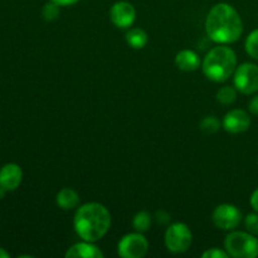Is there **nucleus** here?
Returning a JSON list of instances; mask_svg holds the SVG:
<instances>
[{"label":"nucleus","mask_w":258,"mask_h":258,"mask_svg":"<svg viewBox=\"0 0 258 258\" xmlns=\"http://www.w3.org/2000/svg\"><path fill=\"white\" fill-rule=\"evenodd\" d=\"M117 251L118 254L123 258H143L149 251L148 239L140 232L128 233L118 242Z\"/></svg>","instance_id":"7"},{"label":"nucleus","mask_w":258,"mask_h":258,"mask_svg":"<svg viewBox=\"0 0 258 258\" xmlns=\"http://www.w3.org/2000/svg\"><path fill=\"white\" fill-rule=\"evenodd\" d=\"M237 100V91L236 88L231 86H226L218 90L217 92V101L221 102L222 105H232Z\"/></svg>","instance_id":"17"},{"label":"nucleus","mask_w":258,"mask_h":258,"mask_svg":"<svg viewBox=\"0 0 258 258\" xmlns=\"http://www.w3.org/2000/svg\"><path fill=\"white\" fill-rule=\"evenodd\" d=\"M67 258H103V252L93 242L83 241L73 244L64 254Z\"/></svg>","instance_id":"12"},{"label":"nucleus","mask_w":258,"mask_h":258,"mask_svg":"<svg viewBox=\"0 0 258 258\" xmlns=\"http://www.w3.org/2000/svg\"><path fill=\"white\" fill-rule=\"evenodd\" d=\"M126 42L134 49H141L148 44V34L141 28H131L126 33Z\"/></svg>","instance_id":"15"},{"label":"nucleus","mask_w":258,"mask_h":258,"mask_svg":"<svg viewBox=\"0 0 258 258\" xmlns=\"http://www.w3.org/2000/svg\"><path fill=\"white\" fill-rule=\"evenodd\" d=\"M206 30L208 37L219 44L234 43L243 33L241 15L232 5L219 3L214 5L206 19Z\"/></svg>","instance_id":"1"},{"label":"nucleus","mask_w":258,"mask_h":258,"mask_svg":"<svg viewBox=\"0 0 258 258\" xmlns=\"http://www.w3.org/2000/svg\"><path fill=\"white\" fill-rule=\"evenodd\" d=\"M133 226L134 228L138 232H140V233L149 231V228H150L151 226V216L145 211L139 212V213H136L135 217H134Z\"/></svg>","instance_id":"16"},{"label":"nucleus","mask_w":258,"mask_h":258,"mask_svg":"<svg viewBox=\"0 0 258 258\" xmlns=\"http://www.w3.org/2000/svg\"><path fill=\"white\" fill-rule=\"evenodd\" d=\"M57 206L63 211H71V209L76 208L80 203V197H78L77 191L73 190L71 188H63L62 190L58 191L57 198Z\"/></svg>","instance_id":"14"},{"label":"nucleus","mask_w":258,"mask_h":258,"mask_svg":"<svg viewBox=\"0 0 258 258\" xmlns=\"http://www.w3.org/2000/svg\"><path fill=\"white\" fill-rule=\"evenodd\" d=\"M249 203H251L252 209L258 213V189H256V190L252 193L251 198H249Z\"/></svg>","instance_id":"24"},{"label":"nucleus","mask_w":258,"mask_h":258,"mask_svg":"<svg viewBox=\"0 0 258 258\" xmlns=\"http://www.w3.org/2000/svg\"><path fill=\"white\" fill-rule=\"evenodd\" d=\"M244 226H246L247 232L258 236V213H251L244 219Z\"/></svg>","instance_id":"21"},{"label":"nucleus","mask_w":258,"mask_h":258,"mask_svg":"<svg viewBox=\"0 0 258 258\" xmlns=\"http://www.w3.org/2000/svg\"><path fill=\"white\" fill-rule=\"evenodd\" d=\"M5 194H7V190H5V189H3L2 186H0V199L4 198Z\"/></svg>","instance_id":"27"},{"label":"nucleus","mask_w":258,"mask_h":258,"mask_svg":"<svg viewBox=\"0 0 258 258\" xmlns=\"http://www.w3.org/2000/svg\"><path fill=\"white\" fill-rule=\"evenodd\" d=\"M176 67L184 72H191L198 70L201 66V58L194 50L183 49L176 54L175 57Z\"/></svg>","instance_id":"13"},{"label":"nucleus","mask_w":258,"mask_h":258,"mask_svg":"<svg viewBox=\"0 0 258 258\" xmlns=\"http://www.w3.org/2000/svg\"><path fill=\"white\" fill-rule=\"evenodd\" d=\"M203 258H228L229 254L227 251H223V249L219 248H212L207 249L203 254H202Z\"/></svg>","instance_id":"22"},{"label":"nucleus","mask_w":258,"mask_h":258,"mask_svg":"<svg viewBox=\"0 0 258 258\" xmlns=\"http://www.w3.org/2000/svg\"><path fill=\"white\" fill-rule=\"evenodd\" d=\"M221 127V122L216 116H207L202 120L201 128L206 134H214L219 130Z\"/></svg>","instance_id":"20"},{"label":"nucleus","mask_w":258,"mask_h":258,"mask_svg":"<svg viewBox=\"0 0 258 258\" xmlns=\"http://www.w3.org/2000/svg\"><path fill=\"white\" fill-rule=\"evenodd\" d=\"M50 2L55 3V4H58L59 7H70V5H73L76 4V3H78L80 0H50Z\"/></svg>","instance_id":"25"},{"label":"nucleus","mask_w":258,"mask_h":258,"mask_svg":"<svg viewBox=\"0 0 258 258\" xmlns=\"http://www.w3.org/2000/svg\"><path fill=\"white\" fill-rule=\"evenodd\" d=\"M223 125L224 130L229 134H241L244 133L251 126V117H249L248 112L244 110H231L227 112V115L223 118Z\"/></svg>","instance_id":"10"},{"label":"nucleus","mask_w":258,"mask_h":258,"mask_svg":"<svg viewBox=\"0 0 258 258\" xmlns=\"http://www.w3.org/2000/svg\"><path fill=\"white\" fill-rule=\"evenodd\" d=\"M244 48L249 57L258 60V29L249 33L244 43Z\"/></svg>","instance_id":"18"},{"label":"nucleus","mask_w":258,"mask_h":258,"mask_svg":"<svg viewBox=\"0 0 258 258\" xmlns=\"http://www.w3.org/2000/svg\"><path fill=\"white\" fill-rule=\"evenodd\" d=\"M193 242V234L185 223H174L165 232V246L169 252L184 253Z\"/></svg>","instance_id":"5"},{"label":"nucleus","mask_w":258,"mask_h":258,"mask_svg":"<svg viewBox=\"0 0 258 258\" xmlns=\"http://www.w3.org/2000/svg\"><path fill=\"white\" fill-rule=\"evenodd\" d=\"M213 223L222 231H233L241 224L242 213L233 204H221L213 212Z\"/></svg>","instance_id":"8"},{"label":"nucleus","mask_w":258,"mask_h":258,"mask_svg":"<svg viewBox=\"0 0 258 258\" xmlns=\"http://www.w3.org/2000/svg\"><path fill=\"white\" fill-rule=\"evenodd\" d=\"M111 22L121 29H127L136 19V10L128 2H117L110 9Z\"/></svg>","instance_id":"9"},{"label":"nucleus","mask_w":258,"mask_h":258,"mask_svg":"<svg viewBox=\"0 0 258 258\" xmlns=\"http://www.w3.org/2000/svg\"><path fill=\"white\" fill-rule=\"evenodd\" d=\"M234 87L243 95H252L258 91V66L254 63H242L234 71Z\"/></svg>","instance_id":"6"},{"label":"nucleus","mask_w":258,"mask_h":258,"mask_svg":"<svg viewBox=\"0 0 258 258\" xmlns=\"http://www.w3.org/2000/svg\"><path fill=\"white\" fill-rule=\"evenodd\" d=\"M248 110L251 111L253 115H258V96L252 97V100L248 102Z\"/></svg>","instance_id":"23"},{"label":"nucleus","mask_w":258,"mask_h":258,"mask_svg":"<svg viewBox=\"0 0 258 258\" xmlns=\"http://www.w3.org/2000/svg\"><path fill=\"white\" fill-rule=\"evenodd\" d=\"M226 251L234 258H256L258 256V239L249 232L234 231L226 237Z\"/></svg>","instance_id":"4"},{"label":"nucleus","mask_w":258,"mask_h":258,"mask_svg":"<svg viewBox=\"0 0 258 258\" xmlns=\"http://www.w3.org/2000/svg\"><path fill=\"white\" fill-rule=\"evenodd\" d=\"M75 231L83 241L97 242L111 227V214L103 204L87 203L77 209L73 219Z\"/></svg>","instance_id":"2"},{"label":"nucleus","mask_w":258,"mask_h":258,"mask_svg":"<svg viewBox=\"0 0 258 258\" xmlns=\"http://www.w3.org/2000/svg\"><path fill=\"white\" fill-rule=\"evenodd\" d=\"M9 257H10L9 253H8L4 248H2V247H0V258H9Z\"/></svg>","instance_id":"26"},{"label":"nucleus","mask_w":258,"mask_h":258,"mask_svg":"<svg viewBox=\"0 0 258 258\" xmlns=\"http://www.w3.org/2000/svg\"><path fill=\"white\" fill-rule=\"evenodd\" d=\"M203 73L213 82H224L237 68V55L232 48L218 45L209 50L202 63Z\"/></svg>","instance_id":"3"},{"label":"nucleus","mask_w":258,"mask_h":258,"mask_svg":"<svg viewBox=\"0 0 258 258\" xmlns=\"http://www.w3.org/2000/svg\"><path fill=\"white\" fill-rule=\"evenodd\" d=\"M59 13H60L59 5L50 2V0L49 3H47L42 9V15L43 18H44V20H47V22H53V20L57 19V18L59 17Z\"/></svg>","instance_id":"19"},{"label":"nucleus","mask_w":258,"mask_h":258,"mask_svg":"<svg viewBox=\"0 0 258 258\" xmlns=\"http://www.w3.org/2000/svg\"><path fill=\"white\" fill-rule=\"evenodd\" d=\"M23 179V170L18 164L9 163L0 169V186L7 191L19 188Z\"/></svg>","instance_id":"11"}]
</instances>
